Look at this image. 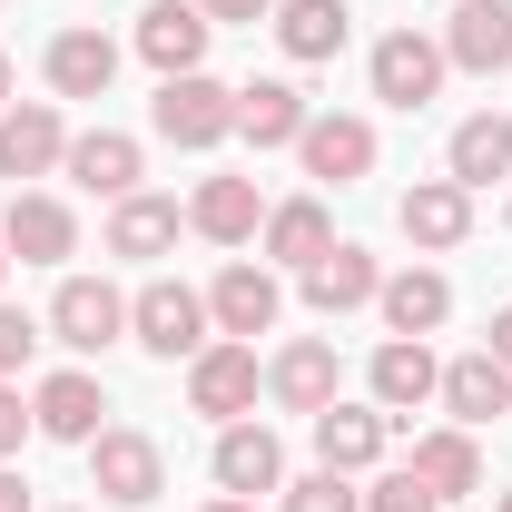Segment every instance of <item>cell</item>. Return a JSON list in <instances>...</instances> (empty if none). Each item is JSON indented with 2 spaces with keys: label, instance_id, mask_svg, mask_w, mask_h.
<instances>
[{
  "label": "cell",
  "instance_id": "cell-6",
  "mask_svg": "<svg viewBox=\"0 0 512 512\" xmlns=\"http://www.w3.org/2000/svg\"><path fill=\"white\" fill-rule=\"evenodd\" d=\"M444 40H424V30H384L375 40V99L384 109H424L434 89H444Z\"/></svg>",
  "mask_w": 512,
  "mask_h": 512
},
{
  "label": "cell",
  "instance_id": "cell-19",
  "mask_svg": "<svg viewBox=\"0 0 512 512\" xmlns=\"http://www.w3.org/2000/svg\"><path fill=\"white\" fill-rule=\"evenodd\" d=\"M109 79H119V40L109 30H60L50 40V89L60 99H109Z\"/></svg>",
  "mask_w": 512,
  "mask_h": 512
},
{
  "label": "cell",
  "instance_id": "cell-5",
  "mask_svg": "<svg viewBox=\"0 0 512 512\" xmlns=\"http://www.w3.org/2000/svg\"><path fill=\"white\" fill-rule=\"evenodd\" d=\"M188 404L207 414V424H247L256 414V345H207V355H188Z\"/></svg>",
  "mask_w": 512,
  "mask_h": 512
},
{
  "label": "cell",
  "instance_id": "cell-38",
  "mask_svg": "<svg viewBox=\"0 0 512 512\" xmlns=\"http://www.w3.org/2000/svg\"><path fill=\"white\" fill-rule=\"evenodd\" d=\"M207 512H256V503H237V493H217V503H207Z\"/></svg>",
  "mask_w": 512,
  "mask_h": 512
},
{
  "label": "cell",
  "instance_id": "cell-10",
  "mask_svg": "<svg viewBox=\"0 0 512 512\" xmlns=\"http://www.w3.org/2000/svg\"><path fill=\"white\" fill-rule=\"evenodd\" d=\"M444 60H453V69H473V79L512 69V0H453V20H444Z\"/></svg>",
  "mask_w": 512,
  "mask_h": 512
},
{
  "label": "cell",
  "instance_id": "cell-12",
  "mask_svg": "<svg viewBox=\"0 0 512 512\" xmlns=\"http://www.w3.org/2000/svg\"><path fill=\"white\" fill-rule=\"evenodd\" d=\"M375 296H384V266L365 247H345V237L306 266V306H316V316H355V306H375Z\"/></svg>",
  "mask_w": 512,
  "mask_h": 512
},
{
  "label": "cell",
  "instance_id": "cell-13",
  "mask_svg": "<svg viewBox=\"0 0 512 512\" xmlns=\"http://www.w3.org/2000/svg\"><path fill=\"white\" fill-rule=\"evenodd\" d=\"M266 394H276L286 414H306V424H316L325 404H335V345H325V335H296V345L266 365Z\"/></svg>",
  "mask_w": 512,
  "mask_h": 512
},
{
  "label": "cell",
  "instance_id": "cell-29",
  "mask_svg": "<svg viewBox=\"0 0 512 512\" xmlns=\"http://www.w3.org/2000/svg\"><path fill=\"white\" fill-rule=\"evenodd\" d=\"M345 0H276V40H286V60H335L345 50Z\"/></svg>",
  "mask_w": 512,
  "mask_h": 512
},
{
  "label": "cell",
  "instance_id": "cell-30",
  "mask_svg": "<svg viewBox=\"0 0 512 512\" xmlns=\"http://www.w3.org/2000/svg\"><path fill=\"white\" fill-rule=\"evenodd\" d=\"M168 247H178V207H168V197H119L109 256H168Z\"/></svg>",
  "mask_w": 512,
  "mask_h": 512
},
{
  "label": "cell",
  "instance_id": "cell-26",
  "mask_svg": "<svg viewBox=\"0 0 512 512\" xmlns=\"http://www.w3.org/2000/svg\"><path fill=\"white\" fill-rule=\"evenodd\" d=\"M444 158H453V188H493V178H512V119H503V109L463 119Z\"/></svg>",
  "mask_w": 512,
  "mask_h": 512
},
{
  "label": "cell",
  "instance_id": "cell-15",
  "mask_svg": "<svg viewBox=\"0 0 512 512\" xmlns=\"http://www.w3.org/2000/svg\"><path fill=\"white\" fill-rule=\"evenodd\" d=\"M296 158H306V178H325V188H355V178L375 168V128L365 119H306Z\"/></svg>",
  "mask_w": 512,
  "mask_h": 512
},
{
  "label": "cell",
  "instance_id": "cell-24",
  "mask_svg": "<svg viewBox=\"0 0 512 512\" xmlns=\"http://www.w3.org/2000/svg\"><path fill=\"white\" fill-rule=\"evenodd\" d=\"M404 473H414L434 503H463V493H483V453H473V434H463V424H453V434H424Z\"/></svg>",
  "mask_w": 512,
  "mask_h": 512
},
{
  "label": "cell",
  "instance_id": "cell-11",
  "mask_svg": "<svg viewBox=\"0 0 512 512\" xmlns=\"http://www.w3.org/2000/svg\"><path fill=\"white\" fill-rule=\"evenodd\" d=\"M69 158V128L50 99H20V109H0V178H50Z\"/></svg>",
  "mask_w": 512,
  "mask_h": 512
},
{
  "label": "cell",
  "instance_id": "cell-16",
  "mask_svg": "<svg viewBox=\"0 0 512 512\" xmlns=\"http://www.w3.org/2000/svg\"><path fill=\"white\" fill-rule=\"evenodd\" d=\"M434 404H444L453 424L473 434V424H493V414H512V365H493V355L473 345L463 365H444V394H434Z\"/></svg>",
  "mask_w": 512,
  "mask_h": 512
},
{
  "label": "cell",
  "instance_id": "cell-41",
  "mask_svg": "<svg viewBox=\"0 0 512 512\" xmlns=\"http://www.w3.org/2000/svg\"><path fill=\"white\" fill-rule=\"evenodd\" d=\"M503 512H512V493H503Z\"/></svg>",
  "mask_w": 512,
  "mask_h": 512
},
{
  "label": "cell",
  "instance_id": "cell-22",
  "mask_svg": "<svg viewBox=\"0 0 512 512\" xmlns=\"http://www.w3.org/2000/svg\"><path fill=\"white\" fill-rule=\"evenodd\" d=\"M256 237H266L276 266H296V276H306V266L335 247V217H325V197H286V207H266V227H256Z\"/></svg>",
  "mask_w": 512,
  "mask_h": 512
},
{
  "label": "cell",
  "instance_id": "cell-27",
  "mask_svg": "<svg viewBox=\"0 0 512 512\" xmlns=\"http://www.w3.org/2000/svg\"><path fill=\"white\" fill-rule=\"evenodd\" d=\"M384 424L394 414H365V404H325L316 414V453H325V473H365L384 453Z\"/></svg>",
  "mask_w": 512,
  "mask_h": 512
},
{
  "label": "cell",
  "instance_id": "cell-33",
  "mask_svg": "<svg viewBox=\"0 0 512 512\" xmlns=\"http://www.w3.org/2000/svg\"><path fill=\"white\" fill-rule=\"evenodd\" d=\"M365 512H444V503H434V493H424L414 473H384L375 493H365Z\"/></svg>",
  "mask_w": 512,
  "mask_h": 512
},
{
  "label": "cell",
  "instance_id": "cell-20",
  "mask_svg": "<svg viewBox=\"0 0 512 512\" xmlns=\"http://www.w3.org/2000/svg\"><path fill=\"white\" fill-rule=\"evenodd\" d=\"M188 227L207 237V247H247L256 227H266V207H256V178H207V188L188 197Z\"/></svg>",
  "mask_w": 512,
  "mask_h": 512
},
{
  "label": "cell",
  "instance_id": "cell-2",
  "mask_svg": "<svg viewBox=\"0 0 512 512\" xmlns=\"http://www.w3.org/2000/svg\"><path fill=\"white\" fill-rule=\"evenodd\" d=\"M207 296H197V286H178V276H158V286H138V296H128V335H138V345H148V355H168V365H178V355H207Z\"/></svg>",
  "mask_w": 512,
  "mask_h": 512
},
{
  "label": "cell",
  "instance_id": "cell-23",
  "mask_svg": "<svg viewBox=\"0 0 512 512\" xmlns=\"http://www.w3.org/2000/svg\"><path fill=\"white\" fill-rule=\"evenodd\" d=\"M99 414H109L99 375H50L40 394H30V424H40V434H60V444H89V434H99Z\"/></svg>",
  "mask_w": 512,
  "mask_h": 512
},
{
  "label": "cell",
  "instance_id": "cell-17",
  "mask_svg": "<svg viewBox=\"0 0 512 512\" xmlns=\"http://www.w3.org/2000/svg\"><path fill=\"white\" fill-rule=\"evenodd\" d=\"M306 89L296 79H256V89H237V138H256V148H296L306 138Z\"/></svg>",
  "mask_w": 512,
  "mask_h": 512
},
{
  "label": "cell",
  "instance_id": "cell-25",
  "mask_svg": "<svg viewBox=\"0 0 512 512\" xmlns=\"http://www.w3.org/2000/svg\"><path fill=\"white\" fill-rule=\"evenodd\" d=\"M404 237H414V247H463V237H473V188H453V178L404 188Z\"/></svg>",
  "mask_w": 512,
  "mask_h": 512
},
{
  "label": "cell",
  "instance_id": "cell-7",
  "mask_svg": "<svg viewBox=\"0 0 512 512\" xmlns=\"http://www.w3.org/2000/svg\"><path fill=\"white\" fill-rule=\"evenodd\" d=\"M207 316H217V335H237V345H256L266 325L286 316V286H276V266H256V256H237L217 286H207Z\"/></svg>",
  "mask_w": 512,
  "mask_h": 512
},
{
  "label": "cell",
  "instance_id": "cell-35",
  "mask_svg": "<svg viewBox=\"0 0 512 512\" xmlns=\"http://www.w3.org/2000/svg\"><path fill=\"white\" fill-rule=\"evenodd\" d=\"M197 10H207V20H247V30H256V20H276V0H197Z\"/></svg>",
  "mask_w": 512,
  "mask_h": 512
},
{
  "label": "cell",
  "instance_id": "cell-1",
  "mask_svg": "<svg viewBox=\"0 0 512 512\" xmlns=\"http://www.w3.org/2000/svg\"><path fill=\"white\" fill-rule=\"evenodd\" d=\"M148 119H158V138H168V148H217V138H237V89H217L207 69H188V79H158Z\"/></svg>",
  "mask_w": 512,
  "mask_h": 512
},
{
  "label": "cell",
  "instance_id": "cell-9",
  "mask_svg": "<svg viewBox=\"0 0 512 512\" xmlns=\"http://www.w3.org/2000/svg\"><path fill=\"white\" fill-rule=\"evenodd\" d=\"M217 493H237V503L286 493V444L266 424H217Z\"/></svg>",
  "mask_w": 512,
  "mask_h": 512
},
{
  "label": "cell",
  "instance_id": "cell-32",
  "mask_svg": "<svg viewBox=\"0 0 512 512\" xmlns=\"http://www.w3.org/2000/svg\"><path fill=\"white\" fill-rule=\"evenodd\" d=\"M30 355H40V325L20 316V306H0V384L20 375V365H30Z\"/></svg>",
  "mask_w": 512,
  "mask_h": 512
},
{
  "label": "cell",
  "instance_id": "cell-40",
  "mask_svg": "<svg viewBox=\"0 0 512 512\" xmlns=\"http://www.w3.org/2000/svg\"><path fill=\"white\" fill-rule=\"evenodd\" d=\"M0 276H10V247H0Z\"/></svg>",
  "mask_w": 512,
  "mask_h": 512
},
{
  "label": "cell",
  "instance_id": "cell-3",
  "mask_svg": "<svg viewBox=\"0 0 512 512\" xmlns=\"http://www.w3.org/2000/svg\"><path fill=\"white\" fill-rule=\"evenodd\" d=\"M89 493H109V503H158V483H168V453L148 444V434H138V424H99V434H89Z\"/></svg>",
  "mask_w": 512,
  "mask_h": 512
},
{
  "label": "cell",
  "instance_id": "cell-37",
  "mask_svg": "<svg viewBox=\"0 0 512 512\" xmlns=\"http://www.w3.org/2000/svg\"><path fill=\"white\" fill-rule=\"evenodd\" d=\"M0 512H30V483H20L10 463H0Z\"/></svg>",
  "mask_w": 512,
  "mask_h": 512
},
{
  "label": "cell",
  "instance_id": "cell-36",
  "mask_svg": "<svg viewBox=\"0 0 512 512\" xmlns=\"http://www.w3.org/2000/svg\"><path fill=\"white\" fill-rule=\"evenodd\" d=\"M483 355H493V365H512V306H503L493 325H483Z\"/></svg>",
  "mask_w": 512,
  "mask_h": 512
},
{
  "label": "cell",
  "instance_id": "cell-31",
  "mask_svg": "<svg viewBox=\"0 0 512 512\" xmlns=\"http://www.w3.org/2000/svg\"><path fill=\"white\" fill-rule=\"evenodd\" d=\"M286 512H365V493L345 473H306V483H286Z\"/></svg>",
  "mask_w": 512,
  "mask_h": 512
},
{
  "label": "cell",
  "instance_id": "cell-18",
  "mask_svg": "<svg viewBox=\"0 0 512 512\" xmlns=\"http://www.w3.org/2000/svg\"><path fill=\"white\" fill-rule=\"evenodd\" d=\"M444 394V365H434V345L424 335H394L375 355V404L384 414H414V404H434Z\"/></svg>",
  "mask_w": 512,
  "mask_h": 512
},
{
  "label": "cell",
  "instance_id": "cell-28",
  "mask_svg": "<svg viewBox=\"0 0 512 512\" xmlns=\"http://www.w3.org/2000/svg\"><path fill=\"white\" fill-rule=\"evenodd\" d=\"M384 325H394V335H434V325L453 316V286L444 276H434V266H404V276H384Z\"/></svg>",
  "mask_w": 512,
  "mask_h": 512
},
{
  "label": "cell",
  "instance_id": "cell-8",
  "mask_svg": "<svg viewBox=\"0 0 512 512\" xmlns=\"http://www.w3.org/2000/svg\"><path fill=\"white\" fill-rule=\"evenodd\" d=\"M207 30H217V20H207L197 0H148V10H138V60L158 69V79H188V69L207 60Z\"/></svg>",
  "mask_w": 512,
  "mask_h": 512
},
{
  "label": "cell",
  "instance_id": "cell-4",
  "mask_svg": "<svg viewBox=\"0 0 512 512\" xmlns=\"http://www.w3.org/2000/svg\"><path fill=\"white\" fill-rule=\"evenodd\" d=\"M50 335L79 345V355H109V345L128 335V296L109 286V276H60V296H50Z\"/></svg>",
  "mask_w": 512,
  "mask_h": 512
},
{
  "label": "cell",
  "instance_id": "cell-21",
  "mask_svg": "<svg viewBox=\"0 0 512 512\" xmlns=\"http://www.w3.org/2000/svg\"><path fill=\"white\" fill-rule=\"evenodd\" d=\"M60 168H69L89 197H138V138H119V128H89V138H69Z\"/></svg>",
  "mask_w": 512,
  "mask_h": 512
},
{
  "label": "cell",
  "instance_id": "cell-39",
  "mask_svg": "<svg viewBox=\"0 0 512 512\" xmlns=\"http://www.w3.org/2000/svg\"><path fill=\"white\" fill-rule=\"evenodd\" d=\"M0 109H10V60H0Z\"/></svg>",
  "mask_w": 512,
  "mask_h": 512
},
{
  "label": "cell",
  "instance_id": "cell-14",
  "mask_svg": "<svg viewBox=\"0 0 512 512\" xmlns=\"http://www.w3.org/2000/svg\"><path fill=\"white\" fill-rule=\"evenodd\" d=\"M0 247L20 256V266H60L79 247V217H69L60 197H10V217H0Z\"/></svg>",
  "mask_w": 512,
  "mask_h": 512
},
{
  "label": "cell",
  "instance_id": "cell-34",
  "mask_svg": "<svg viewBox=\"0 0 512 512\" xmlns=\"http://www.w3.org/2000/svg\"><path fill=\"white\" fill-rule=\"evenodd\" d=\"M20 434H30V404H20V384H0V463L20 453Z\"/></svg>",
  "mask_w": 512,
  "mask_h": 512
}]
</instances>
